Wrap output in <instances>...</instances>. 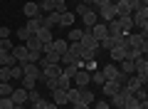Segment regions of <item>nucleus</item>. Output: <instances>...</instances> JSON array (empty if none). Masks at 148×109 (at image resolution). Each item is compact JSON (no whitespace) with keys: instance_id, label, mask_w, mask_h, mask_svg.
Returning a JSON list of instances; mask_svg holds the SVG:
<instances>
[{"instance_id":"f257e3e1","label":"nucleus","mask_w":148,"mask_h":109,"mask_svg":"<svg viewBox=\"0 0 148 109\" xmlns=\"http://www.w3.org/2000/svg\"><path fill=\"white\" fill-rule=\"evenodd\" d=\"M74 15H77V17H82L86 27H91V25H96V22H99V15H96V10H94L91 5H82V3H79Z\"/></svg>"},{"instance_id":"f03ea898","label":"nucleus","mask_w":148,"mask_h":109,"mask_svg":"<svg viewBox=\"0 0 148 109\" xmlns=\"http://www.w3.org/2000/svg\"><path fill=\"white\" fill-rule=\"evenodd\" d=\"M131 22H133V27H138V32L148 35V8H141V10H136V12L131 15Z\"/></svg>"},{"instance_id":"7ed1b4c3","label":"nucleus","mask_w":148,"mask_h":109,"mask_svg":"<svg viewBox=\"0 0 148 109\" xmlns=\"http://www.w3.org/2000/svg\"><path fill=\"white\" fill-rule=\"evenodd\" d=\"M96 15H99L101 22H111V20H116V17H119V12H116V5L109 3V5H101L99 10H96Z\"/></svg>"},{"instance_id":"20e7f679","label":"nucleus","mask_w":148,"mask_h":109,"mask_svg":"<svg viewBox=\"0 0 148 109\" xmlns=\"http://www.w3.org/2000/svg\"><path fill=\"white\" fill-rule=\"evenodd\" d=\"M133 74H136V77L141 79L143 84L148 82V62H146V57H138V60H133Z\"/></svg>"},{"instance_id":"39448f33","label":"nucleus","mask_w":148,"mask_h":109,"mask_svg":"<svg viewBox=\"0 0 148 109\" xmlns=\"http://www.w3.org/2000/svg\"><path fill=\"white\" fill-rule=\"evenodd\" d=\"M89 84H91V77H89L86 69H79V72L72 77V87H77V89H86Z\"/></svg>"},{"instance_id":"423d86ee","label":"nucleus","mask_w":148,"mask_h":109,"mask_svg":"<svg viewBox=\"0 0 148 109\" xmlns=\"http://www.w3.org/2000/svg\"><path fill=\"white\" fill-rule=\"evenodd\" d=\"M79 42L86 47V50H91V52H101V50H99V40H96V37L91 35L89 30H84V32H82V40H79Z\"/></svg>"},{"instance_id":"0eeeda50","label":"nucleus","mask_w":148,"mask_h":109,"mask_svg":"<svg viewBox=\"0 0 148 109\" xmlns=\"http://www.w3.org/2000/svg\"><path fill=\"white\" fill-rule=\"evenodd\" d=\"M17 65H20V62H17ZM22 74H25V77L37 79V82H40V79H45L42 67H40V65H22Z\"/></svg>"},{"instance_id":"6e6552de","label":"nucleus","mask_w":148,"mask_h":109,"mask_svg":"<svg viewBox=\"0 0 148 109\" xmlns=\"http://www.w3.org/2000/svg\"><path fill=\"white\" fill-rule=\"evenodd\" d=\"M40 20H42V27L54 30V27L59 25V12H47V15H40Z\"/></svg>"},{"instance_id":"1a4fd4ad","label":"nucleus","mask_w":148,"mask_h":109,"mask_svg":"<svg viewBox=\"0 0 148 109\" xmlns=\"http://www.w3.org/2000/svg\"><path fill=\"white\" fill-rule=\"evenodd\" d=\"M10 52H12V57H15L20 65H27V52H30V50L25 47V42H22V45H15Z\"/></svg>"},{"instance_id":"9d476101","label":"nucleus","mask_w":148,"mask_h":109,"mask_svg":"<svg viewBox=\"0 0 148 109\" xmlns=\"http://www.w3.org/2000/svg\"><path fill=\"white\" fill-rule=\"evenodd\" d=\"M123 87H126V89H128L131 94H138L141 89H146V84H143L141 79H138L136 74H133V77H128V79H126V84H123Z\"/></svg>"},{"instance_id":"9b49d317","label":"nucleus","mask_w":148,"mask_h":109,"mask_svg":"<svg viewBox=\"0 0 148 109\" xmlns=\"http://www.w3.org/2000/svg\"><path fill=\"white\" fill-rule=\"evenodd\" d=\"M22 15H25V20H30V17H40L42 12H40V5L32 0V3H25V8H22Z\"/></svg>"},{"instance_id":"f8f14e48","label":"nucleus","mask_w":148,"mask_h":109,"mask_svg":"<svg viewBox=\"0 0 148 109\" xmlns=\"http://www.w3.org/2000/svg\"><path fill=\"white\" fill-rule=\"evenodd\" d=\"M42 74H45V79H57L62 74V65H45Z\"/></svg>"},{"instance_id":"ddd939ff","label":"nucleus","mask_w":148,"mask_h":109,"mask_svg":"<svg viewBox=\"0 0 148 109\" xmlns=\"http://www.w3.org/2000/svg\"><path fill=\"white\" fill-rule=\"evenodd\" d=\"M25 27L27 32H30V35H37V32L42 30V20H40V17H30V20H25Z\"/></svg>"},{"instance_id":"4468645a","label":"nucleus","mask_w":148,"mask_h":109,"mask_svg":"<svg viewBox=\"0 0 148 109\" xmlns=\"http://www.w3.org/2000/svg\"><path fill=\"white\" fill-rule=\"evenodd\" d=\"M52 102L57 104V107H64V104H69V99H67V89L57 87V89L52 92Z\"/></svg>"},{"instance_id":"2eb2a0df","label":"nucleus","mask_w":148,"mask_h":109,"mask_svg":"<svg viewBox=\"0 0 148 109\" xmlns=\"http://www.w3.org/2000/svg\"><path fill=\"white\" fill-rule=\"evenodd\" d=\"M101 89H104V94H106V97H114V94H116L119 89H121V84H119L116 79H106V82L101 84Z\"/></svg>"},{"instance_id":"dca6fc26","label":"nucleus","mask_w":148,"mask_h":109,"mask_svg":"<svg viewBox=\"0 0 148 109\" xmlns=\"http://www.w3.org/2000/svg\"><path fill=\"white\" fill-rule=\"evenodd\" d=\"M89 32L96 37V40H101V37H106V35H109V30H106V22H101V20L96 22V25H91V27H89Z\"/></svg>"},{"instance_id":"f3484780","label":"nucleus","mask_w":148,"mask_h":109,"mask_svg":"<svg viewBox=\"0 0 148 109\" xmlns=\"http://www.w3.org/2000/svg\"><path fill=\"white\" fill-rule=\"evenodd\" d=\"M74 20H77V15H74V12H69V10L59 12V27H72Z\"/></svg>"},{"instance_id":"a211bd4d","label":"nucleus","mask_w":148,"mask_h":109,"mask_svg":"<svg viewBox=\"0 0 148 109\" xmlns=\"http://www.w3.org/2000/svg\"><path fill=\"white\" fill-rule=\"evenodd\" d=\"M101 74H104V79H116V74H119V65H116V62H109V65H104Z\"/></svg>"},{"instance_id":"6ab92c4d","label":"nucleus","mask_w":148,"mask_h":109,"mask_svg":"<svg viewBox=\"0 0 148 109\" xmlns=\"http://www.w3.org/2000/svg\"><path fill=\"white\" fill-rule=\"evenodd\" d=\"M10 99H12V104H25V102H27V89H22V87L12 89Z\"/></svg>"},{"instance_id":"aec40b11","label":"nucleus","mask_w":148,"mask_h":109,"mask_svg":"<svg viewBox=\"0 0 148 109\" xmlns=\"http://www.w3.org/2000/svg\"><path fill=\"white\" fill-rule=\"evenodd\" d=\"M25 47H27L30 52H42V42L37 40V35H30V37H27V40H25Z\"/></svg>"},{"instance_id":"412c9836","label":"nucleus","mask_w":148,"mask_h":109,"mask_svg":"<svg viewBox=\"0 0 148 109\" xmlns=\"http://www.w3.org/2000/svg\"><path fill=\"white\" fill-rule=\"evenodd\" d=\"M0 65H3V67H15V65H17V60L12 57V52L0 50Z\"/></svg>"},{"instance_id":"4be33fe9","label":"nucleus","mask_w":148,"mask_h":109,"mask_svg":"<svg viewBox=\"0 0 148 109\" xmlns=\"http://www.w3.org/2000/svg\"><path fill=\"white\" fill-rule=\"evenodd\" d=\"M67 47H69V42H67V40H62V37H57V40H52V50L57 52L59 57H62L64 52H67Z\"/></svg>"},{"instance_id":"5701e85b","label":"nucleus","mask_w":148,"mask_h":109,"mask_svg":"<svg viewBox=\"0 0 148 109\" xmlns=\"http://www.w3.org/2000/svg\"><path fill=\"white\" fill-rule=\"evenodd\" d=\"M94 99H96L94 92H89V89H79V102H82V104L91 107V104H94Z\"/></svg>"},{"instance_id":"b1692460","label":"nucleus","mask_w":148,"mask_h":109,"mask_svg":"<svg viewBox=\"0 0 148 109\" xmlns=\"http://www.w3.org/2000/svg\"><path fill=\"white\" fill-rule=\"evenodd\" d=\"M37 40L42 42V45H49V42L54 40V35H52V30H47V27H42V30L37 32Z\"/></svg>"},{"instance_id":"393cba45","label":"nucleus","mask_w":148,"mask_h":109,"mask_svg":"<svg viewBox=\"0 0 148 109\" xmlns=\"http://www.w3.org/2000/svg\"><path fill=\"white\" fill-rule=\"evenodd\" d=\"M116 20H119V25H121V30H123V32H131V30H133V22H131V15H119Z\"/></svg>"},{"instance_id":"a878e982","label":"nucleus","mask_w":148,"mask_h":109,"mask_svg":"<svg viewBox=\"0 0 148 109\" xmlns=\"http://www.w3.org/2000/svg\"><path fill=\"white\" fill-rule=\"evenodd\" d=\"M37 5H40V12H42V15H47V12H57V10H54V0H40Z\"/></svg>"},{"instance_id":"bb28decb","label":"nucleus","mask_w":148,"mask_h":109,"mask_svg":"<svg viewBox=\"0 0 148 109\" xmlns=\"http://www.w3.org/2000/svg\"><path fill=\"white\" fill-rule=\"evenodd\" d=\"M111 60H114V62H121L123 60V55H126V47H111Z\"/></svg>"},{"instance_id":"cd10ccee","label":"nucleus","mask_w":148,"mask_h":109,"mask_svg":"<svg viewBox=\"0 0 148 109\" xmlns=\"http://www.w3.org/2000/svg\"><path fill=\"white\" fill-rule=\"evenodd\" d=\"M138 57H143L141 50H138V47H128V45H126V55H123V60H138Z\"/></svg>"},{"instance_id":"c85d7f7f","label":"nucleus","mask_w":148,"mask_h":109,"mask_svg":"<svg viewBox=\"0 0 148 109\" xmlns=\"http://www.w3.org/2000/svg\"><path fill=\"white\" fill-rule=\"evenodd\" d=\"M82 32H84V30H77V27H69L67 42H79V40H82Z\"/></svg>"},{"instance_id":"c756f323","label":"nucleus","mask_w":148,"mask_h":109,"mask_svg":"<svg viewBox=\"0 0 148 109\" xmlns=\"http://www.w3.org/2000/svg\"><path fill=\"white\" fill-rule=\"evenodd\" d=\"M119 72H123V74H133V60H121V67H119Z\"/></svg>"},{"instance_id":"7c9ffc66","label":"nucleus","mask_w":148,"mask_h":109,"mask_svg":"<svg viewBox=\"0 0 148 109\" xmlns=\"http://www.w3.org/2000/svg\"><path fill=\"white\" fill-rule=\"evenodd\" d=\"M67 99H69V104H77V102H79V89H77V87H69L67 89Z\"/></svg>"},{"instance_id":"2f4dec72","label":"nucleus","mask_w":148,"mask_h":109,"mask_svg":"<svg viewBox=\"0 0 148 109\" xmlns=\"http://www.w3.org/2000/svg\"><path fill=\"white\" fill-rule=\"evenodd\" d=\"M89 77H91V82H94V84H99V87L106 82V79H104V74H101V69H94V72H89Z\"/></svg>"},{"instance_id":"473e14b6","label":"nucleus","mask_w":148,"mask_h":109,"mask_svg":"<svg viewBox=\"0 0 148 109\" xmlns=\"http://www.w3.org/2000/svg\"><path fill=\"white\" fill-rule=\"evenodd\" d=\"M35 84H37V79H32V77H22V79H20V87L27 89V92H30V89H35Z\"/></svg>"},{"instance_id":"72a5a7b5","label":"nucleus","mask_w":148,"mask_h":109,"mask_svg":"<svg viewBox=\"0 0 148 109\" xmlns=\"http://www.w3.org/2000/svg\"><path fill=\"white\" fill-rule=\"evenodd\" d=\"M25 74H22V65H15V67H10V82L12 79H22Z\"/></svg>"},{"instance_id":"f704fd0d","label":"nucleus","mask_w":148,"mask_h":109,"mask_svg":"<svg viewBox=\"0 0 148 109\" xmlns=\"http://www.w3.org/2000/svg\"><path fill=\"white\" fill-rule=\"evenodd\" d=\"M12 89H15V87H12L10 82H0V97H10Z\"/></svg>"},{"instance_id":"c9c22d12","label":"nucleus","mask_w":148,"mask_h":109,"mask_svg":"<svg viewBox=\"0 0 148 109\" xmlns=\"http://www.w3.org/2000/svg\"><path fill=\"white\" fill-rule=\"evenodd\" d=\"M77 72H79V69H77V65H67V67H62V74H64V77H69V79H72Z\"/></svg>"},{"instance_id":"e433bc0d","label":"nucleus","mask_w":148,"mask_h":109,"mask_svg":"<svg viewBox=\"0 0 148 109\" xmlns=\"http://www.w3.org/2000/svg\"><path fill=\"white\" fill-rule=\"evenodd\" d=\"M57 84H59L62 89H69V87H72V79L64 77V74H59V77H57Z\"/></svg>"},{"instance_id":"4c0bfd02","label":"nucleus","mask_w":148,"mask_h":109,"mask_svg":"<svg viewBox=\"0 0 148 109\" xmlns=\"http://www.w3.org/2000/svg\"><path fill=\"white\" fill-rule=\"evenodd\" d=\"M91 109H111V104L106 102V99H94V104H91Z\"/></svg>"},{"instance_id":"58836bf2","label":"nucleus","mask_w":148,"mask_h":109,"mask_svg":"<svg viewBox=\"0 0 148 109\" xmlns=\"http://www.w3.org/2000/svg\"><path fill=\"white\" fill-rule=\"evenodd\" d=\"M0 109H15L12 99H10V97H0Z\"/></svg>"},{"instance_id":"ea45409f","label":"nucleus","mask_w":148,"mask_h":109,"mask_svg":"<svg viewBox=\"0 0 148 109\" xmlns=\"http://www.w3.org/2000/svg\"><path fill=\"white\" fill-rule=\"evenodd\" d=\"M0 82H10V67L0 65Z\"/></svg>"},{"instance_id":"a19ab883","label":"nucleus","mask_w":148,"mask_h":109,"mask_svg":"<svg viewBox=\"0 0 148 109\" xmlns=\"http://www.w3.org/2000/svg\"><path fill=\"white\" fill-rule=\"evenodd\" d=\"M109 3H114V0H91V8H94V10H99L101 5H109Z\"/></svg>"},{"instance_id":"79ce46f5","label":"nucleus","mask_w":148,"mask_h":109,"mask_svg":"<svg viewBox=\"0 0 148 109\" xmlns=\"http://www.w3.org/2000/svg\"><path fill=\"white\" fill-rule=\"evenodd\" d=\"M84 69H86V72H94V69H96V60H86V62H84Z\"/></svg>"},{"instance_id":"37998d69","label":"nucleus","mask_w":148,"mask_h":109,"mask_svg":"<svg viewBox=\"0 0 148 109\" xmlns=\"http://www.w3.org/2000/svg\"><path fill=\"white\" fill-rule=\"evenodd\" d=\"M45 84H47V89H49V92H54V89L59 87V84H57V79H45Z\"/></svg>"},{"instance_id":"c03bdc74","label":"nucleus","mask_w":148,"mask_h":109,"mask_svg":"<svg viewBox=\"0 0 148 109\" xmlns=\"http://www.w3.org/2000/svg\"><path fill=\"white\" fill-rule=\"evenodd\" d=\"M15 35H17V37H20V40H22V42H25V40H27V37H30V32H27V30H25V27H20V30H17V32H15Z\"/></svg>"},{"instance_id":"a18cd8bd","label":"nucleus","mask_w":148,"mask_h":109,"mask_svg":"<svg viewBox=\"0 0 148 109\" xmlns=\"http://www.w3.org/2000/svg\"><path fill=\"white\" fill-rule=\"evenodd\" d=\"M12 32H10V27H0V40H8Z\"/></svg>"},{"instance_id":"49530a36","label":"nucleus","mask_w":148,"mask_h":109,"mask_svg":"<svg viewBox=\"0 0 148 109\" xmlns=\"http://www.w3.org/2000/svg\"><path fill=\"white\" fill-rule=\"evenodd\" d=\"M42 109H59V107H57L54 102H45V104H42Z\"/></svg>"},{"instance_id":"de8ad7c7","label":"nucleus","mask_w":148,"mask_h":109,"mask_svg":"<svg viewBox=\"0 0 148 109\" xmlns=\"http://www.w3.org/2000/svg\"><path fill=\"white\" fill-rule=\"evenodd\" d=\"M15 109H22V104H15Z\"/></svg>"},{"instance_id":"09e8293b","label":"nucleus","mask_w":148,"mask_h":109,"mask_svg":"<svg viewBox=\"0 0 148 109\" xmlns=\"http://www.w3.org/2000/svg\"><path fill=\"white\" fill-rule=\"evenodd\" d=\"M54 3H67V0H54Z\"/></svg>"},{"instance_id":"8fccbe9b","label":"nucleus","mask_w":148,"mask_h":109,"mask_svg":"<svg viewBox=\"0 0 148 109\" xmlns=\"http://www.w3.org/2000/svg\"><path fill=\"white\" fill-rule=\"evenodd\" d=\"M32 109H35V107H32Z\"/></svg>"}]
</instances>
